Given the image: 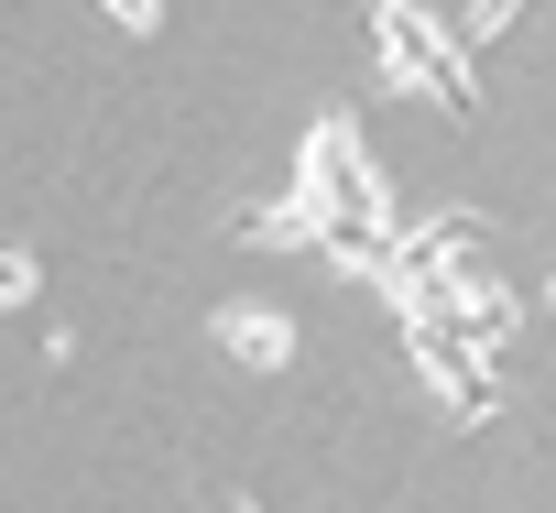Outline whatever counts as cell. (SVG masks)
<instances>
[{
    "instance_id": "obj_1",
    "label": "cell",
    "mask_w": 556,
    "mask_h": 513,
    "mask_svg": "<svg viewBox=\"0 0 556 513\" xmlns=\"http://www.w3.org/2000/svg\"><path fill=\"white\" fill-rule=\"evenodd\" d=\"M371 45H382V77L393 88H426V99H469V55L415 12V0H371Z\"/></svg>"
},
{
    "instance_id": "obj_2",
    "label": "cell",
    "mask_w": 556,
    "mask_h": 513,
    "mask_svg": "<svg viewBox=\"0 0 556 513\" xmlns=\"http://www.w3.org/2000/svg\"><path fill=\"white\" fill-rule=\"evenodd\" d=\"M207 339H218L240 372H285V361H295V317L262 306V296H229V306L207 317Z\"/></svg>"
},
{
    "instance_id": "obj_3",
    "label": "cell",
    "mask_w": 556,
    "mask_h": 513,
    "mask_svg": "<svg viewBox=\"0 0 556 513\" xmlns=\"http://www.w3.org/2000/svg\"><path fill=\"white\" fill-rule=\"evenodd\" d=\"M513 12L523 0H469V34H513Z\"/></svg>"
},
{
    "instance_id": "obj_4",
    "label": "cell",
    "mask_w": 556,
    "mask_h": 513,
    "mask_svg": "<svg viewBox=\"0 0 556 513\" xmlns=\"http://www.w3.org/2000/svg\"><path fill=\"white\" fill-rule=\"evenodd\" d=\"M99 12H110V23H121V34H142V23H153V12H164V0H99Z\"/></svg>"
},
{
    "instance_id": "obj_5",
    "label": "cell",
    "mask_w": 556,
    "mask_h": 513,
    "mask_svg": "<svg viewBox=\"0 0 556 513\" xmlns=\"http://www.w3.org/2000/svg\"><path fill=\"white\" fill-rule=\"evenodd\" d=\"M545 317H556V274H545Z\"/></svg>"
}]
</instances>
